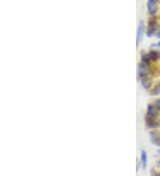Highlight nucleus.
I'll return each mask as SVG.
<instances>
[{"label": "nucleus", "mask_w": 160, "mask_h": 176, "mask_svg": "<svg viewBox=\"0 0 160 176\" xmlns=\"http://www.w3.org/2000/svg\"><path fill=\"white\" fill-rule=\"evenodd\" d=\"M158 2L156 0H148V3H147V7H148V12L151 14V15H155V13L158 11Z\"/></svg>", "instance_id": "nucleus-5"}, {"label": "nucleus", "mask_w": 160, "mask_h": 176, "mask_svg": "<svg viewBox=\"0 0 160 176\" xmlns=\"http://www.w3.org/2000/svg\"><path fill=\"white\" fill-rule=\"evenodd\" d=\"M158 37H160V31L158 33Z\"/></svg>", "instance_id": "nucleus-14"}, {"label": "nucleus", "mask_w": 160, "mask_h": 176, "mask_svg": "<svg viewBox=\"0 0 160 176\" xmlns=\"http://www.w3.org/2000/svg\"><path fill=\"white\" fill-rule=\"evenodd\" d=\"M154 106L156 107L157 110H160V99H157V100H155Z\"/></svg>", "instance_id": "nucleus-11"}, {"label": "nucleus", "mask_w": 160, "mask_h": 176, "mask_svg": "<svg viewBox=\"0 0 160 176\" xmlns=\"http://www.w3.org/2000/svg\"><path fill=\"white\" fill-rule=\"evenodd\" d=\"M148 58H149V60L156 61V60H158V59L159 58L160 54L158 51L152 50V51H150V52H149V53L148 54Z\"/></svg>", "instance_id": "nucleus-8"}, {"label": "nucleus", "mask_w": 160, "mask_h": 176, "mask_svg": "<svg viewBox=\"0 0 160 176\" xmlns=\"http://www.w3.org/2000/svg\"><path fill=\"white\" fill-rule=\"evenodd\" d=\"M144 29H145L144 22H143L142 21H140V22H139L138 29H137V45H139V44L141 43V41L142 40V37H143V35H144Z\"/></svg>", "instance_id": "nucleus-3"}, {"label": "nucleus", "mask_w": 160, "mask_h": 176, "mask_svg": "<svg viewBox=\"0 0 160 176\" xmlns=\"http://www.w3.org/2000/svg\"><path fill=\"white\" fill-rule=\"evenodd\" d=\"M151 176H160V173H156L155 171H151Z\"/></svg>", "instance_id": "nucleus-12"}, {"label": "nucleus", "mask_w": 160, "mask_h": 176, "mask_svg": "<svg viewBox=\"0 0 160 176\" xmlns=\"http://www.w3.org/2000/svg\"><path fill=\"white\" fill-rule=\"evenodd\" d=\"M160 94V82L155 86L153 89H152V91H151V94H153V95H156V94Z\"/></svg>", "instance_id": "nucleus-9"}, {"label": "nucleus", "mask_w": 160, "mask_h": 176, "mask_svg": "<svg viewBox=\"0 0 160 176\" xmlns=\"http://www.w3.org/2000/svg\"><path fill=\"white\" fill-rule=\"evenodd\" d=\"M158 117V111L155 106L148 105V110H147V114L145 117V120H146V124L149 127H156L158 124L157 123L156 118Z\"/></svg>", "instance_id": "nucleus-1"}, {"label": "nucleus", "mask_w": 160, "mask_h": 176, "mask_svg": "<svg viewBox=\"0 0 160 176\" xmlns=\"http://www.w3.org/2000/svg\"><path fill=\"white\" fill-rule=\"evenodd\" d=\"M158 164L160 165V160H159V161H158Z\"/></svg>", "instance_id": "nucleus-16"}, {"label": "nucleus", "mask_w": 160, "mask_h": 176, "mask_svg": "<svg viewBox=\"0 0 160 176\" xmlns=\"http://www.w3.org/2000/svg\"><path fill=\"white\" fill-rule=\"evenodd\" d=\"M147 163H148V156L146 150H142V155H141V164L143 169H146L147 167Z\"/></svg>", "instance_id": "nucleus-7"}, {"label": "nucleus", "mask_w": 160, "mask_h": 176, "mask_svg": "<svg viewBox=\"0 0 160 176\" xmlns=\"http://www.w3.org/2000/svg\"><path fill=\"white\" fill-rule=\"evenodd\" d=\"M149 58L148 55L143 56L142 59V61L140 62L139 67H138V75L142 79L145 78L146 76L148 74L149 71Z\"/></svg>", "instance_id": "nucleus-2"}, {"label": "nucleus", "mask_w": 160, "mask_h": 176, "mask_svg": "<svg viewBox=\"0 0 160 176\" xmlns=\"http://www.w3.org/2000/svg\"><path fill=\"white\" fill-rule=\"evenodd\" d=\"M156 46H160V42L159 43H158V45H155Z\"/></svg>", "instance_id": "nucleus-13"}, {"label": "nucleus", "mask_w": 160, "mask_h": 176, "mask_svg": "<svg viewBox=\"0 0 160 176\" xmlns=\"http://www.w3.org/2000/svg\"><path fill=\"white\" fill-rule=\"evenodd\" d=\"M158 155H160V149H158Z\"/></svg>", "instance_id": "nucleus-15"}, {"label": "nucleus", "mask_w": 160, "mask_h": 176, "mask_svg": "<svg viewBox=\"0 0 160 176\" xmlns=\"http://www.w3.org/2000/svg\"><path fill=\"white\" fill-rule=\"evenodd\" d=\"M156 30V20H150L149 21V23H148V28L147 29V35L148 37H150L151 35H153V33Z\"/></svg>", "instance_id": "nucleus-6"}, {"label": "nucleus", "mask_w": 160, "mask_h": 176, "mask_svg": "<svg viewBox=\"0 0 160 176\" xmlns=\"http://www.w3.org/2000/svg\"><path fill=\"white\" fill-rule=\"evenodd\" d=\"M142 85H143V86L145 88H148L149 87V86H150V81H148L146 78H143L142 79Z\"/></svg>", "instance_id": "nucleus-10"}, {"label": "nucleus", "mask_w": 160, "mask_h": 176, "mask_svg": "<svg viewBox=\"0 0 160 176\" xmlns=\"http://www.w3.org/2000/svg\"><path fill=\"white\" fill-rule=\"evenodd\" d=\"M149 135H150V141L151 142L157 145V146L160 147V132L158 131H151L149 133Z\"/></svg>", "instance_id": "nucleus-4"}]
</instances>
